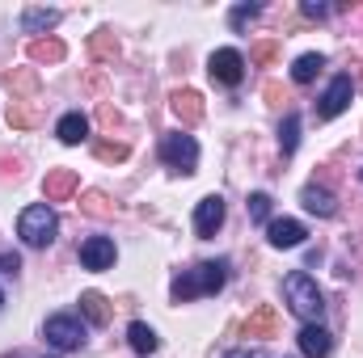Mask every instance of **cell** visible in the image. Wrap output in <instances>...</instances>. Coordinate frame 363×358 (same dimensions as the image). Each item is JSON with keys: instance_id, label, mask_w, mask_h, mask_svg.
I'll use <instances>...</instances> for the list:
<instances>
[{"instance_id": "1", "label": "cell", "mask_w": 363, "mask_h": 358, "mask_svg": "<svg viewBox=\"0 0 363 358\" xmlns=\"http://www.w3.org/2000/svg\"><path fill=\"white\" fill-rule=\"evenodd\" d=\"M224 282H228V262H203L194 270H182L174 278V287H169V295L178 304H186V299H199V295H216Z\"/></svg>"}, {"instance_id": "2", "label": "cell", "mask_w": 363, "mask_h": 358, "mask_svg": "<svg viewBox=\"0 0 363 358\" xmlns=\"http://www.w3.org/2000/svg\"><path fill=\"white\" fill-rule=\"evenodd\" d=\"M283 295H287V308H291L304 325H313V321L321 316V308H325V299H321L317 282H313L304 270H296V274H287V278H283Z\"/></svg>"}, {"instance_id": "3", "label": "cell", "mask_w": 363, "mask_h": 358, "mask_svg": "<svg viewBox=\"0 0 363 358\" xmlns=\"http://www.w3.org/2000/svg\"><path fill=\"white\" fill-rule=\"evenodd\" d=\"M55 232H60V219H55V211H51L47 202L26 207L21 219H17V236H21L30 249H47V245L55 241Z\"/></svg>"}, {"instance_id": "4", "label": "cell", "mask_w": 363, "mask_h": 358, "mask_svg": "<svg viewBox=\"0 0 363 358\" xmlns=\"http://www.w3.org/2000/svg\"><path fill=\"white\" fill-rule=\"evenodd\" d=\"M161 161L169 165V169H178V173H194V165H199V144L190 139V135H165L161 139Z\"/></svg>"}, {"instance_id": "5", "label": "cell", "mask_w": 363, "mask_h": 358, "mask_svg": "<svg viewBox=\"0 0 363 358\" xmlns=\"http://www.w3.org/2000/svg\"><path fill=\"white\" fill-rule=\"evenodd\" d=\"M43 337H47L55 350H77V346L85 342V325H81V316H68V312H60V316H51V321H47Z\"/></svg>"}, {"instance_id": "6", "label": "cell", "mask_w": 363, "mask_h": 358, "mask_svg": "<svg viewBox=\"0 0 363 358\" xmlns=\"http://www.w3.org/2000/svg\"><path fill=\"white\" fill-rule=\"evenodd\" d=\"M207 72H211V81H220V85L237 89V85L245 81V59H241V51H233V47H220V51L211 55Z\"/></svg>"}, {"instance_id": "7", "label": "cell", "mask_w": 363, "mask_h": 358, "mask_svg": "<svg viewBox=\"0 0 363 358\" xmlns=\"http://www.w3.org/2000/svg\"><path fill=\"white\" fill-rule=\"evenodd\" d=\"M351 93H355V85H351V76L342 72V76H334L330 81V89H325V97H321V105H317V118H338L347 105H351Z\"/></svg>"}, {"instance_id": "8", "label": "cell", "mask_w": 363, "mask_h": 358, "mask_svg": "<svg viewBox=\"0 0 363 358\" xmlns=\"http://www.w3.org/2000/svg\"><path fill=\"white\" fill-rule=\"evenodd\" d=\"M220 224H224V198H220V194H207V198L194 207V232L207 241V236L220 232Z\"/></svg>"}, {"instance_id": "9", "label": "cell", "mask_w": 363, "mask_h": 358, "mask_svg": "<svg viewBox=\"0 0 363 358\" xmlns=\"http://www.w3.org/2000/svg\"><path fill=\"white\" fill-rule=\"evenodd\" d=\"M77 169H47V178H43V198L47 202H68L72 194H77Z\"/></svg>"}, {"instance_id": "10", "label": "cell", "mask_w": 363, "mask_h": 358, "mask_svg": "<svg viewBox=\"0 0 363 358\" xmlns=\"http://www.w3.org/2000/svg\"><path fill=\"white\" fill-rule=\"evenodd\" d=\"M81 266L85 270H110L114 266V241L110 236H89L81 245Z\"/></svg>"}, {"instance_id": "11", "label": "cell", "mask_w": 363, "mask_h": 358, "mask_svg": "<svg viewBox=\"0 0 363 358\" xmlns=\"http://www.w3.org/2000/svg\"><path fill=\"white\" fill-rule=\"evenodd\" d=\"M304 236H308V232H304L300 219H271V224H267V241H271L274 249H296Z\"/></svg>"}, {"instance_id": "12", "label": "cell", "mask_w": 363, "mask_h": 358, "mask_svg": "<svg viewBox=\"0 0 363 358\" xmlns=\"http://www.w3.org/2000/svg\"><path fill=\"white\" fill-rule=\"evenodd\" d=\"M296 342H300V354H304V358H330V350H334V337H330L317 321H313V325H304Z\"/></svg>"}, {"instance_id": "13", "label": "cell", "mask_w": 363, "mask_h": 358, "mask_svg": "<svg viewBox=\"0 0 363 358\" xmlns=\"http://www.w3.org/2000/svg\"><path fill=\"white\" fill-rule=\"evenodd\" d=\"M169 110L178 114L182 127H194V122L203 118V93H194V89H174V97H169Z\"/></svg>"}, {"instance_id": "14", "label": "cell", "mask_w": 363, "mask_h": 358, "mask_svg": "<svg viewBox=\"0 0 363 358\" xmlns=\"http://www.w3.org/2000/svg\"><path fill=\"white\" fill-rule=\"evenodd\" d=\"M300 202H304V211H308V215H321V219H330V215L338 211V202H334V194H330L325 185H317V181L300 190Z\"/></svg>"}, {"instance_id": "15", "label": "cell", "mask_w": 363, "mask_h": 358, "mask_svg": "<svg viewBox=\"0 0 363 358\" xmlns=\"http://www.w3.org/2000/svg\"><path fill=\"white\" fill-rule=\"evenodd\" d=\"M55 135H60V144L77 148V144H85V139H89V118H85L81 110H72V114H64V118H60Z\"/></svg>"}, {"instance_id": "16", "label": "cell", "mask_w": 363, "mask_h": 358, "mask_svg": "<svg viewBox=\"0 0 363 358\" xmlns=\"http://www.w3.org/2000/svg\"><path fill=\"white\" fill-rule=\"evenodd\" d=\"M81 316H85L89 325H110V316H114V304H110L101 291H85V295H81Z\"/></svg>"}, {"instance_id": "17", "label": "cell", "mask_w": 363, "mask_h": 358, "mask_svg": "<svg viewBox=\"0 0 363 358\" xmlns=\"http://www.w3.org/2000/svg\"><path fill=\"white\" fill-rule=\"evenodd\" d=\"M4 85L13 93V101L17 97H34L38 93V72L34 68H13V72H4Z\"/></svg>"}, {"instance_id": "18", "label": "cell", "mask_w": 363, "mask_h": 358, "mask_svg": "<svg viewBox=\"0 0 363 358\" xmlns=\"http://www.w3.org/2000/svg\"><path fill=\"white\" fill-rule=\"evenodd\" d=\"M274 329H279V312H274L271 304H262V308L245 321V337H274Z\"/></svg>"}, {"instance_id": "19", "label": "cell", "mask_w": 363, "mask_h": 358, "mask_svg": "<svg viewBox=\"0 0 363 358\" xmlns=\"http://www.w3.org/2000/svg\"><path fill=\"white\" fill-rule=\"evenodd\" d=\"M64 55H68V47L60 38H34L30 42V59L34 64H64Z\"/></svg>"}, {"instance_id": "20", "label": "cell", "mask_w": 363, "mask_h": 358, "mask_svg": "<svg viewBox=\"0 0 363 358\" xmlns=\"http://www.w3.org/2000/svg\"><path fill=\"white\" fill-rule=\"evenodd\" d=\"M89 55L97 59V64H114V59H118V38H114L110 30L89 34Z\"/></svg>"}, {"instance_id": "21", "label": "cell", "mask_w": 363, "mask_h": 358, "mask_svg": "<svg viewBox=\"0 0 363 358\" xmlns=\"http://www.w3.org/2000/svg\"><path fill=\"white\" fill-rule=\"evenodd\" d=\"M38 122H43V110H38V105H30V101H13V105H9V127L30 131V127H38Z\"/></svg>"}, {"instance_id": "22", "label": "cell", "mask_w": 363, "mask_h": 358, "mask_svg": "<svg viewBox=\"0 0 363 358\" xmlns=\"http://www.w3.org/2000/svg\"><path fill=\"white\" fill-rule=\"evenodd\" d=\"M55 21H60V8H26V13H21V30H26V34L51 30Z\"/></svg>"}, {"instance_id": "23", "label": "cell", "mask_w": 363, "mask_h": 358, "mask_svg": "<svg viewBox=\"0 0 363 358\" xmlns=\"http://www.w3.org/2000/svg\"><path fill=\"white\" fill-rule=\"evenodd\" d=\"M321 68H325V55H313V51H308V55H300V59H296L291 81H296V85H308V81H317V76H321Z\"/></svg>"}, {"instance_id": "24", "label": "cell", "mask_w": 363, "mask_h": 358, "mask_svg": "<svg viewBox=\"0 0 363 358\" xmlns=\"http://www.w3.org/2000/svg\"><path fill=\"white\" fill-rule=\"evenodd\" d=\"M127 342H131V350H135V354H152V350L161 346V342H157V333H152L144 321H135V325L127 329Z\"/></svg>"}, {"instance_id": "25", "label": "cell", "mask_w": 363, "mask_h": 358, "mask_svg": "<svg viewBox=\"0 0 363 358\" xmlns=\"http://www.w3.org/2000/svg\"><path fill=\"white\" fill-rule=\"evenodd\" d=\"M296 144H300V114L291 110V114L283 118V127H279V148H283V156H291Z\"/></svg>"}, {"instance_id": "26", "label": "cell", "mask_w": 363, "mask_h": 358, "mask_svg": "<svg viewBox=\"0 0 363 358\" xmlns=\"http://www.w3.org/2000/svg\"><path fill=\"white\" fill-rule=\"evenodd\" d=\"M81 211H85V215H93V219H110V215H114L110 198H106V194H97V190H89V194L81 198Z\"/></svg>"}, {"instance_id": "27", "label": "cell", "mask_w": 363, "mask_h": 358, "mask_svg": "<svg viewBox=\"0 0 363 358\" xmlns=\"http://www.w3.org/2000/svg\"><path fill=\"white\" fill-rule=\"evenodd\" d=\"M93 152H97V161H127V156H131V148H127L123 139H97Z\"/></svg>"}, {"instance_id": "28", "label": "cell", "mask_w": 363, "mask_h": 358, "mask_svg": "<svg viewBox=\"0 0 363 358\" xmlns=\"http://www.w3.org/2000/svg\"><path fill=\"white\" fill-rule=\"evenodd\" d=\"M250 219L271 224V194H250Z\"/></svg>"}, {"instance_id": "29", "label": "cell", "mask_w": 363, "mask_h": 358, "mask_svg": "<svg viewBox=\"0 0 363 358\" xmlns=\"http://www.w3.org/2000/svg\"><path fill=\"white\" fill-rule=\"evenodd\" d=\"M258 13H262V4H237L228 21H233V30H245V25H250V21L258 17Z\"/></svg>"}, {"instance_id": "30", "label": "cell", "mask_w": 363, "mask_h": 358, "mask_svg": "<svg viewBox=\"0 0 363 358\" xmlns=\"http://www.w3.org/2000/svg\"><path fill=\"white\" fill-rule=\"evenodd\" d=\"M250 59H254V64H274V59H279V42H258V47L250 51Z\"/></svg>"}, {"instance_id": "31", "label": "cell", "mask_w": 363, "mask_h": 358, "mask_svg": "<svg viewBox=\"0 0 363 358\" xmlns=\"http://www.w3.org/2000/svg\"><path fill=\"white\" fill-rule=\"evenodd\" d=\"M97 118H101V122H106V127H110V131H114V127H118V122H123V118H118V110H114V105H101V110H97Z\"/></svg>"}, {"instance_id": "32", "label": "cell", "mask_w": 363, "mask_h": 358, "mask_svg": "<svg viewBox=\"0 0 363 358\" xmlns=\"http://www.w3.org/2000/svg\"><path fill=\"white\" fill-rule=\"evenodd\" d=\"M304 17L321 21V17H330V8H325V4H313V0H304Z\"/></svg>"}, {"instance_id": "33", "label": "cell", "mask_w": 363, "mask_h": 358, "mask_svg": "<svg viewBox=\"0 0 363 358\" xmlns=\"http://www.w3.org/2000/svg\"><path fill=\"white\" fill-rule=\"evenodd\" d=\"M262 93H267V101H271V105H283V101H287V97H283V85H274V81Z\"/></svg>"}, {"instance_id": "34", "label": "cell", "mask_w": 363, "mask_h": 358, "mask_svg": "<svg viewBox=\"0 0 363 358\" xmlns=\"http://www.w3.org/2000/svg\"><path fill=\"white\" fill-rule=\"evenodd\" d=\"M224 358H250V354H245V350H228Z\"/></svg>"}, {"instance_id": "35", "label": "cell", "mask_w": 363, "mask_h": 358, "mask_svg": "<svg viewBox=\"0 0 363 358\" xmlns=\"http://www.w3.org/2000/svg\"><path fill=\"white\" fill-rule=\"evenodd\" d=\"M250 358H267V354H250Z\"/></svg>"}, {"instance_id": "36", "label": "cell", "mask_w": 363, "mask_h": 358, "mask_svg": "<svg viewBox=\"0 0 363 358\" xmlns=\"http://www.w3.org/2000/svg\"><path fill=\"white\" fill-rule=\"evenodd\" d=\"M0 304H4V291H0Z\"/></svg>"}]
</instances>
